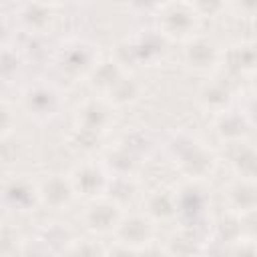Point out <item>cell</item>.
I'll return each mask as SVG.
<instances>
[{
	"label": "cell",
	"mask_w": 257,
	"mask_h": 257,
	"mask_svg": "<svg viewBox=\"0 0 257 257\" xmlns=\"http://www.w3.org/2000/svg\"><path fill=\"white\" fill-rule=\"evenodd\" d=\"M22 106L36 122H50L62 112L64 96L56 84L48 80H34L22 92Z\"/></svg>",
	"instance_id": "3"
},
{
	"label": "cell",
	"mask_w": 257,
	"mask_h": 257,
	"mask_svg": "<svg viewBox=\"0 0 257 257\" xmlns=\"http://www.w3.org/2000/svg\"><path fill=\"white\" fill-rule=\"evenodd\" d=\"M183 58H185V64L193 68L195 72H209L217 66L221 52H219V46L211 38L195 34L193 38L187 40Z\"/></svg>",
	"instance_id": "12"
},
{
	"label": "cell",
	"mask_w": 257,
	"mask_h": 257,
	"mask_svg": "<svg viewBox=\"0 0 257 257\" xmlns=\"http://www.w3.org/2000/svg\"><path fill=\"white\" fill-rule=\"evenodd\" d=\"M108 173L112 177H133L139 167V153H135L131 147L120 143L104 161Z\"/></svg>",
	"instance_id": "20"
},
{
	"label": "cell",
	"mask_w": 257,
	"mask_h": 257,
	"mask_svg": "<svg viewBox=\"0 0 257 257\" xmlns=\"http://www.w3.org/2000/svg\"><path fill=\"white\" fill-rule=\"evenodd\" d=\"M2 205L12 213H28L40 205V185L24 175L6 177L2 183Z\"/></svg>",
	"instance_id": "6"
},
{
	"label": "cell",
	"mask_w": 257,
	"mask_h": 257,
	"mask_svg": "<svg viewBox=\"0 0 257 257\" xmlns=\"http://www.w3.org/2000/svg\"><path fill=\"white\" fill-rule=\"evenodd\" d=\"M40 2H46V4H50V6H56V4L62 2V0H40Z\"/></svg>",
	"instance_id": "28"
},
{
	"label": "cell",
	"mask_w": 257,
	"mask_h": 257,
	"mask_svg": "<svg viewBox=\"0 0 257 257\" xmlns=\"http://www.w3.org/2000/svg\"><path fill=\"white\" fill-rule=\"evenodd\" d=\"M199 102L207 110L221 114V112H225V110L231 108V104H233V92H231V88H229L227 82H223L219 78H211V80H207L201 86V90H199Z\"/></svg>",
	"instance_id": "17"
},
{
	"label": "cell",
	"mask_w": 257,
	"mask_h": 257,
	"mask_svg": "<svg viewBox=\"0 0 257 257\" xmlns=\"http://www.w3.org/2000/svg\"><path fill=\"white\" fill-rule=\"evenodd\" d=\"M165 4H167L165 0H126L128 10L139 16H153V14L157 16Z\"/></svg>",
	"instance_id": "24"
},
{
	"label": "cell",
	"mask_w": 257,
	"mask_h": 257,
	"mask_svg": "<svg viewBox=\"0 0 257 257\" xmlns=\"http://www.w3.org/2000/svg\"><path fill=\"white\" fill-rule=\"evenodd\" d=\"M70 2H86V0H70Z\"/></svg>",
	"instance_id": "29"
},
{
	"label": "cell",
	"mask_w": 257,
	"mask_h": 257,
	"mask_svg": "<svg viewBox=\"0 0 257 257\" xmlns=\"http://www.w3.org/2000/svg\"><path fill=\"white\" fill-rule=\"evenodd\" d=\"M169 153L173 161L181 167V171L187 173L191 179H203L215 169L213 155L189 135H175L169 141Z\"/></svg>",
	"instance_id": "2"
},
{
	"label": "cell",
	"mask_w": 257,
	"mask_h": 257,
	"mask_svg": "<svg viewBox=\"0 0 257 257\" xmlns=\"http://www.w3.org/2000/svg\"><path fill=\"white\" fill-rule=\"evenodd\" d=\"M235 54H237L235 66L239 70H253V68H257V46L243 44V46H239V50H235Z\"/></svg>",
	"instance_id": "25"
},
{
	"label": "cell",
	"mask_w": 257,
	"mask_h": 257,
	"mask_svg": "<svg viewBox=\"0 0 257 257\" xmlns=\"http://www.w3.org/2000/svg\"><path fill=\"white\" fill-rule=\"evenodd\" d=\"M54 6L40 0H26L16 10V24L28 36H44L54 26Z\"/></svg>",
	"instance_id": "10"
},
{
	"label": "cell",
	"mask_w": 257,
	"mask_h": 257,
	"mask_svg": "<svg viewBox=\"0 0 257 257\" xmlns=\"http://www.w3.org/2000/svg\"><path fill=\"white\" fill-rule=\"evenodd\" d=\"M116 243L122 245L126 251H137L151 243L153 239V219L147 217L145 213H133V215H122L120 223L116 225L114 233Z\"/></svg>",
	"instance_id": "11"
},
{
	"label": "cell",
	"mask_w": 257,
	"mask_h": 257,
	"mask_svg": "<svg viewBox=\"0 0 257 257\" xmlns=\"http://www.w3.org/2000/svg\"><path fill=\"white\" fill-rule=\"evenodd\" d=\"M167 38L161 34L159 28L141 30L133 38L124 42V50L131 62L139 66H153L163 54H165Z\"/></svg>",
	"instance_id": "9"
},
{
	"label": "cell",
	"mask_w": 257,
	"mask_h": 257,
	"mask_svg": "<svg viewBox=\"0 0 257 257\" xmlns=\"http://www.w3.org/2000/svg\"><path fill=\"white\" fill-rule=\"evenodd\" d=\"M209 207V197L205 189L199 185H187L181 191H177V217L185 225H197L205 215Z\"/></svg>",
	"instance_id": "13"
},
{
	"label": "cell",
	"mask_w": 257,
	"mask_h": 257,
	"mask_svg": "<svg viewBox=\"0 0 257 257\" xmlns=\"http://www.w3.org/2000/svg\"><path fill=\"white\" fill-rule=\"evenodd\" d=\"M38 185H40V205H46L54 211L66 209L76 197L70 177L64 175H50Z\"/></svg>",
	"instance_id": "14"
},
{
	"label": "cell",
	"mask_w": 257,
	"mask_h": 257,
	"mask_svg": "<svg viewBox=\"0 0 257 257\" xmlns=\"http://www.w3.org/2000/svg\"><path fill=\"white\" fill-rule=\"evenodd\" d=\"M199 14L191 2H167L157 14V28L167 40H189L197 34Z\"/></svg>",
	"instance_id": "4"
},
{
	"label": "cell",
	"mask_w": 257,
	"mask_h": 257,
	"mask_svg": "<svg viewBox=\"0 0 257 257\" xmlns=\"http://www.w3.org/2000/svg\"><path fill=\"white\" fill-rule=\"evenodd\" d=\"M249 126H251V120L247 116L245 110H235V108H229L221 114H217V122H215V133L221 141L225 143H241L247 133H249Z\"/></svg>",
	"instance_id": "16"
},
{
	"label": "cell",
	"mask_w": 257,
	"mask_h": 257,
	"mask_svg": "<svg viewBox=\"0 0 257 257\" xmlns=\"http://www.w3.org/2000/svg\"><path fill=\"white\" fill-rule=\"evenodd\" d=\"M122 215H124L122 205L104 195L88 203V207L84 209L82 221L92 235H108V233H114Z\"/></svg>",
	"instance_id": "8"
},
{
	"label": "cell",
	"mask_w": 257,
	"mask_h": 257,
	"mask_svg": "<svg viewBox=\"0 0 257 257\" xmlns=\"http://www.w3.org/2000/svg\"><path fill=\"white\" fill-rule=\"evenodd\" d=\"M22 64H24V60H22V54H20L18 46H10V44L6 42V44L2 46V66H0L4 82L16 80V76H18L20 70H22Z\"/></svg>",
	"instance_id": "23"
},
{
	"label": "cell",
	"mask_w": 257,
	"mask_h": 257,
	"mask_svg": "<svg viewBox=\"0 0 257 257\" xmlns=\"http://www.w3.org/2000/svg\"><path fill=\"white\" fill-rule=\"evenodd\" d=\"M231 6L243 18H257V0H231Z\"/></svg>",
	"instance_id": "27"
},
{
	"label": "cell",
	"mask_w": 257,
	"mask_h": 257,
	"mask_svg": "<svg viewBox=\"0 0 257 257\" xmlns=\"http://www.w3.org/2000/svg\"><path fill=\"white\" fill-rule=\"evenodd\" d=\"M199 16H217L225 8V0H191Z\"/></svg>",
	"instance_id": "26"
},
{
	"label": "cell",
	"mask_w": 257,
	"mask_h": 257,
	"mask_svg": "<svg viewBox=\"0 0 257 257\" xmlns=\"http://www.w3.org/2000/svg\"><path fill=\"white\" fill-rule=\"evenodd\" d=\"M145 215L153 221H169L177 217V193L171 189H155L145 199Z\"/></svg>",
	"instance_id": "18"
},
{
	"label": "cell",
	"mask_w": 257,
	"mask_h": 257,
	"mask_svg": "<svg viewBox=\"0 0 257 257\" xmlns=\"http://www.w3.org/2000/svg\"><path fill=\"white\" fill-rule=\"evenodd\" d=\"M233 171L243 179L257 181V149L247 143H235V153L231 157Z\"/></svg>",
	"instance_id": "21"
},
{
	"label": "cell",
	"mask_w": 257,
	"mask_h": 257,
	"mask_svg": "<svg viewBox=\"0 0 257 257\" xmlns=\"http://www.w3.org/2000/svg\"><path fill=\"white\" fill-rule=\"evenodd\" d=\"M227 207L237 215H247L257 211V181L239 177L225 189Z\"/></svg>",
	"instance_id": "15"
},
{
	"label": "cell",
	"mask_w": 257,
	"mask_h": 257,
	"mask_svg": "<svg viewBox=\"0 0 257 257\" xmlns=\"http://www.w3.org/2000/svg\"><path fill=\"white\" fill-rule=\"evenodd\" d=\"M68 177H70V183L74 187V193L86 201L104 197L108 193L110 173H108L104 163L84 161V163L76 165Z\"/></svg>",
	"instance_id": "5"
},
{
	"label": "cell",
	"mask_w": 257,
	"mask_h": 257,
	"mask_svg": "<svg viewBox=\"0 0 257 257\" xmlns=\"http://www.w3.org/2000/svg\"><path fill=\"white\" fill-rule=\"evenodd\" d=\"M139 92H141V86H139V82L135 80V78H131V76H122L114 86H112V90L104 96L112 106H124V104H131V102H135L137 98H139Z\"/></svg>",
	"instance_id": "22"
},
{
	"label": "cell",
	"mask_w": 257,
	"mask_h": 257,
	"mask_svg": "<svg viewBox=\"0 0 257 257\" xmlns=\"http://www.w3.org/2000/svg\"><path fill=\"white\" fill-rule=\"evenodd\" d=\"M76 128L90 137L104 135L114 122V106L104 98H88L76 110Z\"/></svg>",
	"instance_id": "7"
},
{
	"label": "cell",
	"mask_w": 257,
	"mask_h": 257,
	"mask_svg": "<svg viewBox=\"0 0 257 257\" xmlns=\"http://www.w3.org/2000/svg\"><path fill=\"white\" fill-rule=\"evenodd\" d=\"M98 46L82 40V38H72L66 40L54 58V64L58 72L70 80H80L92 74V70L98 64Z\"/></svg>",
	"instance_id": "1"
},
{
	"label": "cell",
	"mask_w": 257,
	"mask_h": 257,
	"mask_svg": "<svg viewBox=\"0 0 257 257\" xmlns=\"http://www.w3.org/2000/svg\"><path fill=\"white\" fill-rule=\"evenodd\" d=\"M122 76H124V70H122L120 62L110 58V60H100L88 78H90L92 88L98 90L102 96H106V94L112 90V86H114Z\"/></svg>",
	"instance_id": "19"
}]
</instances>
